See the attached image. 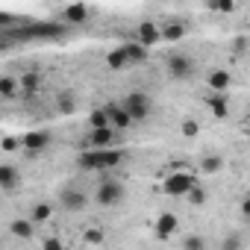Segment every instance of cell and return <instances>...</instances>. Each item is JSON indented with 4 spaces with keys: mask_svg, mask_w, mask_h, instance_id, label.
I'll return each instance as SVG.
<instances>
[{
    "mask_svg": "<svg viewBox=\"0 0 250 250\" xmlns=\"http://www.w3.org/2000/svg\"><path fill=\"white\" fill-rule=\"evenodd\" d=\"M9 232H12L15 238H33V232H36V224H33L30 218H15V221L9 224Z\"/></svg>",
    "mask_w": 250,
    "mask_h": 250,
    "instance_id": "d6986e66",
    "label": "cell"
},
{
    "mask_svg": "<svg viewBox=\"0 0 250 250\" xmlns=\"http://www.w3.org/2000/svg\"><path fill=\"white\" fill-rule=\"evenodd\" d=\"M180 133H183L186 139H194V136L200 133V127H197V121H191V118H186V121L180 124Z\"/></svg>",
    "mask_w": 250,
    "mask_h": 250,
    "instance_id": "4316f807",
    "label": "cell"
},
{
    "mask_svg": "<svg viewBox=\"0 0 250 250\" xmlns=\"http://www.w3.org/2000/svg\"><path fill=\"white\" fill-rule=\"evenodd\" d=\"M124 47H127V59H130V65H142V62H147V47L142 44V42H127V44H124Z\"/></svg>",
    "mask_w": 250,
    "mask_h": 250,
    "instance_id": "ffe728a7",
    "label": "cell"
},
{
    "mask_svg": "<svg viewBox=\"0 0 250 250\" xmlns=\"http://www.w3.org/2000/svg\"><path fill=\"white\" fill-rule=\"evenodd\" d=\"M106 65H109V71H124L130 65V59H127V47H115V50H109V56H106Z\"/></svg>",
    "mask_w": 250,
    "mask_h": 250,
    "instance_id": "ac0fdd59",
    "label": "cell"
},
{
    "mask_svg": "<svg viewBox=\"0 0 250 250\" xmlns=\"http://www.w3.org/2000/svg\"><path fill=\"white\" fill-rule=\"evenodd\" d=\"M118 130H112L109 124L106 127H91L88 133H85V147H112L115 142H118Z\"/></svg>",
    "mask_w": 250,
    "mask_h": 250,
    "instance_id": "5b68a950",
    "label": "cell"
},
{
    "mask_svg": "<svg viewBox=\"0 0 250 250\" xmlns=\"http://www.w3.org/2000/svg\"><path fill=\"white\" fill-rule=\"evenodd\" d=\"M124 162V150L121 147H88L83 156H77V165L83 171H112Z\"/></svg>",
    "mask_w": 250,
    "mask_h": 250,
    "instance_id": "6da1fadb",
    "label": "cell"
},
{
    "mask_svg": "<svg viewBox=\"0 0 250 250\" xmlns=\"http://www.w3.org/2000/svg\"><path fill=\"white\" fill-rule=\"evenodd\" d=\"M18 94H21V83H18L15 74H3V77H0V97H3V100H12V97H18Z\"/></svg>",
    "mask_w": 250,
    "mask_h": 250,
    "instance_id": "2e32d148",
    "label": "cell"
},
{
    "mask_svg": "<svg viewBox=\"0 0 250 250\" xmlns=\"http://www.w3.org/2000/svg\"><path fill=\"white\" fill-rule=\"evenodd\" d=\"M159 30H162V42H180L186 36V24L180 21H171L168 27H159Z\"/></svg>",
    "mask_w": 250,
    "mask_h": 250,
    "instance_id": "44dd1931",
    "label": "cell"
},
{
    "mask_svg": "<svg viewBox=\"0 0 250 250\" xmlns=\"http://www.w3.org/2000/svg\"><path fill=\"white\" fill-rule=\"evenodd\" d=\"M0 147H3L6 153H12V150H21V142H18V139H12V136H6L3 142H0Z\"/></svg>",
    "mask_w": 250,
    "mask_h": 250,
    "instance_id": "f546056e",
    "label": "cell"
},
{
    "mask_svg": "<svg viewBox=\"0 0 250 250\" xmlns=\"http://www.w3.org/2000/svg\"><path fill=\"white\" fill-rule=\"evenodd\" d=\"M0 50H3V42H0Z\"/></svg>",
    "mask_w": 250,
    "mask_h": 250,
    "instance_id": "d590c367",
    "label": "cell"
},
{
    "mask_svg": "<svg viewBox=\"0 0 250 250\" xmlns=\"http://www.w3.org/2000/svg\"><path fill=\"white\" fill-rule=\"evenodd\" d=\"M133 39L142 42L145 47H153V44L162 42V30L156 27V21H142V24L136 27V36H133Z\"/></svg>",
    "mask_w": 250,
    "mask_h": 250,
    "instance_id": "8fae6325",
    "label": "cell"
},
{
    "mask_svg": "<svg viewBox=\"0 0 250 250\" xmlns=\"http://www.w3.org/2000/svg\"><path fill=\"white\" fill-rule=\"evenodd\" d=\"M85 241L97 244V241H103V232H100V229H88V232H85Z\"/></svg>",
    "mask_w": 250,
    "mask_h": 250,
    "instance_id": "1f68e13d",
    "label": "cell"
},
{
    "mask_svg": "<svg viewBox=\"0 0 250 250\" xmlns=\"http://www.w3.org/2000/svg\"><path fill=\"white\" fill-rule=\"evenodd\" d=\"M21 183H24V177H21V171L15 165H9V162L0 165V188L3 191H18Z\"/></svg>",
    "mask_w": 250,
    "mask_h": 250,
    "instance_id": "7c38bea8",
    "label": "cell"
},
{
    "mask_svg": "<svg viewBox=\"0 0 250 250\" xmlns=\"http://www.w3.org/2000/svg\"><path fill=\"white\" fill-rule=\"evenodd\" d=\"M194 183H197V177H194V174H171V177L162 183V191H165V194H171V197H183Z\"/></svg>",
    "mask_w": 250,
    "mask_h": 250,
    "instance_id": "ba28073f",
    "label": "cell"
},
{
    "mask_svg": "<svg viewBox=\"0 0 250 250\" xmlns=\"http://www.w3.org/2000/svg\"><path fill=\"white\" fill-rule=\"evenodd\" d=\"M153 227H156V235H159V238H168L171 232H177L180 218H177L174 212H162V215L156 218V224H153Z\"/></svg>",
    "mask_w": 250,
    "mask_h": 250,
    "instance_id": "5bb4252c",
    "label": "cell"
},
{
    "mask_svg": "<svg viewBox=\"0 0 250 250\" xmlns=\"http://www.w3.org/2000/svg\"><path fill=\"white\" fill-rule=\"evenodd\" d=\"M124 109L130 112L133 124H139V121H147V118H150L153 100H150V94H145V91H133V94H127V100H124Z\"/></svg>",
    "mask_w": 250,
    "mask_h": 250,
    "instance_id": "3957f363",
    "label": "cell"
},
{
    "mask_svg": "<svg viewBox=\"0 0 250 250\" xmlns=\"http://www.w3.org/2000/svg\"><path fill=\"white\" fill-rule=\"evenodd\" d=\"M9 27H18V18L9 12H0V30H9Z\"/></svg>",
    "mask_w": 250,
    "mask_h": 250,
    "instance_id": "f1b7e54d",
    "label": "cell"
},
{
    "mask_svg": "<svg viewBox=\"0 0 250 250\" xmlns=\"http://www.w3.org/2000/svg\"><path fill=\"white\" fill-rule=\"evenodd\" d=\"M85 21H88V6L85 3H71L59 12V24H65V27H80Z\"/></svg>",
    "mask_w": 250,
    "mask_h": 250,
    "instance_id": "30bf717a",
    "label": "cell"
},
{
    "mask_svg": "<svg viewBox=\"0 0 250 250\" xmlns=\"http://www.w3.org/2000/svg\"><path fill=\"white\" fill-rule=\"evenodd\" d=\"M244 47H247V42H244V36H238L235 39V53H244Z\"/></svg>",
    "mask_w": 250,
    "mask_h": 250,
    "instance_id": "d6a6232c",
    "label": "cell"
},
{
    "mask_svg": "<svg viewBox=\"0 0 250 250\" xmlns=\"http://www.w3.org/2000/svg\"><path fill=\"white\" fill-rule=\"evenodd\" d=\"M183 247L186 250H203L206 247V238L203 235H188V238H183Z\"/></svg>",
    "mask_w": 250,
    "mask_h": 250,
    "instance_id": "83f0119b",
    "label": "cell"
},
{
    "mask_svg": "<svg viewBox=\"0 0 250 250\" xmlns=\"http://www.w3.org/2000/svg\"><path fill=\"white\" fill-rule=\"evenodd\" d=\"M238 244H241L238 238H229V241H224V247H227V250H232V247H238Z\"/></svg>",
    "mask_w": 250,
    "mask_h": 250,
    "instance_id": "e575fe53",
    "label": "cell"
},
{
    "mask_svg": "<svg viewBox=\"0 0 250 250\" xmlns=\"http://www.w3.org/2000/svg\"><path fill=\"white\" fill-rule=\"evenodd\" d=\"M18 83H21V94L33 97V94H39V88H42V74H39V71H27V74L18 77Z\"/></svg>",
    "mask_w": 250,
    "mask_h": 250,
    "instance_id": "9a60e30c",
    "label": "cell"
},
{
    "mask_svg": "<svg viewBox=\"0 0 250 250\" xmlns=\"http://www.w3.org/2000/svg\"><path fill=\"white\" fill-rule=\"evenodd\" d=\"M235 9V0H218V3H215V12H232Z\"/></svg>",
    "mask_w": 250,
    "mask_h": 250,
    "instance_id": "4dcf8cb0",
    "label": "cell"
},
{
    "mask_svg": "<svg viewBox=\"0 0 250 250\" xmlns=\"http://www.w3.org/2000/svg\"><path fill=\"white\" fill-rule=\"evenodd\" d=\"M42 244H44V247H62V241H59V238H44Z\"/></svg>",
    "mask_w": 250,
    "mask_h": 250,
    "instance_id": "836d02e7",
    "label": "cell"
},
{
    "mask_svg": "<svg viewBox=\"0 0 250 250\" xmlns=\"http://www.w3.org/2000/svg\"><path fill=\"white\" fill-rule=\"evenodd\" d=\"M206 106L212 109L215 118H227L229 115V100H227V91H212L206 97Z\"/></svg>",
    "mask_w": 250,
    "mask_h": 250,
    "instance_id": "4fadbf2b",
    "label": "cell"
},
{
    "mask_svg": "<svg viewBox=\"0 0 250 250\" xmlns=\"http://www.w3.org/2000/svg\"><path fill=\"white\" fill-rule=\"evenodd\" d=\"M56 109H59L62 115H74V112H77V97H74L71 91H62V94L56 97Z\"/></svg>",
    "mask_w": 250,
    "mask_h": 250,
    "instance_id": "7402d4cb",
    "label": "cell"
},
{
    "mask_svg": "<svg viewBox=\"0 0 250 250\" xmlns=\"http://www.w3.org/2000/svg\"><path fill=\"white\" fill-rule=\"evenodd\" d=\"M103 109H106V115H109V127H112V130H118V133H121V130H127L130 124H133V118H130V112H127V109H124V103L109 100Z\"/></svg>",
    "mask_w": 250,
    "mask_h": 250,
    "instance_id": "9c48e42d",
    "label": "cell"
},
{
    "mask_svg": "<svg viewBox=\"0 0 250 250\" xmlns=\"http://www.w3.org/2000/svg\"><path fill=\"white\" fill-rule=\"evenodd\" d=\"M221 168H224V159L215 156V153H209V156L200 159V171H203V174H218Z\"/></svg>",
    "mask_w": 250,
    "mask_h": 250,
    "instance_id": "d4e9b609",
    "label": "cell"
},
{
    "mask_svg": "<svg viewBox=\"0 0 250 250\" xmlns=\"http://www.w3.org/2000/svg\"><path fill=\"white\" fill-rule=\"evenodd\" d=\"M50 142H53L50 130H33V133H27L21 139V150L27 153V159H36V156H42L50 147Z\"/></svg>",
    "mask_w": 250,
    "mask_h": 250,
    "instance_id": "277c9868",
    "label": "cell"
},
{
    "mask_svg": "<svg viewBox=\"0 0 250 250\" xmlns=\"http://www.w3.org/2000/svg\"><path fill=\"white\" fill-rule=\"evenodd\" d=\"M206 85H209L212 91H227V88L232 85V74H229V71H212V74L206 77Z\"/></svg>",
    "mask_w": 250,
    "mask_h": 250,
    "instance_id": "e0dca14e",
    "label": "cell"
},
{
    "mask_svg": "<svg viewBox=\"0 0 250 250\" xmlns=\"http://www.w3.org/2000/svg\"><path fill=\"white\" fill-rule=\"evenodd\" d=\"M194 68H197V62H194L188 53H177V56L168 59V74H171L174 80H191Z\"/></svg>",
    "mask_w": 250,
    "mask_h": 250,
    "instance_id": "8992f818",
    "label": "cell"
},
{
    "mask_svg": "<svg viewBox=\"0 0 250 250\" xmlns=\"http://www.w3.org/2000/svg\"><path fill=\"white\" fill-rule=\"evenodd\" d=\"M124 197H127V188H124L121 180H112V177L100 180V186H97V191H94V200H97V206H103V209L121 206Z\"/></svg>",
    "mask_w": 250,
    "mask_h": 250,
    "instance_id": "7a4b0ae2",
    "label": "cell"
},
{
    "mask_svg": "<svg viewBox=\"0 0 250 250\" xmlns=\"http://www.w3.org/2000/svg\"><path fill=\"white\" fill-rule=\"evenodd\" d=\"M59 203H62L65 212H83L88 206V194L80 191V188H74V186H65L59 191Z\"/></svg>",
    "mask_w": 250,
    "mask_h": 250,
    "instance_id": "52a82bcc",
    "label": "cell"
},
{
    "mask_svg": "<svg viewBox=\"0 0 250 250\" xmlns=\"http://www.w3.org/2000/svg\"><path fill=\"white\" fill-rule=\"evenodd\" d=\"M106 124H109V115H106L103 106H97V109L88 115V130H91V127H106Z\"/></svg>",
    "mask_w": 250,
    "mask_h": 250,
    "instance_id": "484cf974",
    "label": "cell"
},
{
    "mask_svg": "<svg viewBox=\"0 0 250 250\" xmlns=\"http://www.w3.org/2000/svg\"><path fill=\"white\" fill-rule=\"evenodd\" d=\"M50 215H53V206H50V203H36V206H33V212H30V221L39 227V224L50 221Z\"/></svg>",
    "mask_w": 250,
    "mask_h": 250,
    "instance_id": "603a6c76",
    "label": "cell"
},
{
    "mask_svg": "<svg viewBox=\"0 0 250 250\" xmlns=\"http://www.w3.org/2000/svg\"><path fill=\"white\" fill-rule=\"evenodd\" d=\"M183 197H188V203H191V206H206V200H209V191H206V188H200V186L194 183V186H191V188H188Z\"/></svg>",
    "mask_w": 250,
    "mask_h": 250,
    "instance_id": "cb8c5ba5",
    "label": "cell"
}]
</instances>
